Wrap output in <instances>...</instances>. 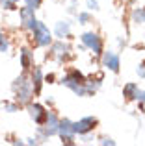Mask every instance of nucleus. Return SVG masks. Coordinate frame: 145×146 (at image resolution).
I'll list each match as a JSON object with an SVG mask.
<instances>
[{"label": "nucleus", "mask_w": 145, "mask_h": 146, "mask_svg": "<svg viewBox=\"0 0 145 146\" xmlns=\"http://www.w3.org/2000/svg\"><path fill=\"white\" fill-rule=\"evenodd\" d=\"M62 83L65 87H69L75 94H78V96H86L87 94V87H86V78H84L82 74H80L78 70H72L71 74H67L65 78L62 80Z\"/></svg>", "instance_id": "1"}, {"label": "nucleus", "mask_w": 145, "mask_h": 146, "mask_svg": "<svg viewBox=\"0 0 145 146\" xmlns=\"http://www.w3.org/2000/svg\"><path fill=\"white\" fill-rule=\"evenodd\" d=\"M13 93L17 94V102L19 104H26L30 102L34 94V87H32V82H26V76H19L13 83Z\"/></svg>", "instance_id": "2"}, {"label": "nucleus", "mask_w": 145, "mask_h": 146, "mask_svg": "<svg viewBox=\"0 0 145 146\" xmlns=\"http://www.w3.org/2000/svg\"><path fill=\"white\" fill-rule=\"evenodd\" d=\"M34 41H36L37 46H48V44H50V41H52L48 28L43 24V22H39V21H37L36 28H34Z\"/></svg>", "instance_id": "3"}, {"label": "nucleus", "mask_w": 145, "mask_h": 146, "mask_svg": "<svg viewBox=\"0 0 145 146\" xmlns=\"http://www.w3.org/2000/svg\"><path fill=\"white\" fill-rule=\"evenodd\" d=\"M58 117L54 113H47V118H45V126H39V133L45 137H50V135H56L58 133Z\"/></svg>", "instance_id": "4"}, {"label": "nucleus", "mask_w": 145, "mask_h": 146, "mask_svg": "<svg viewBox=\"0 0 145 146\" xmlns=\"http://www.w3.org/2000/svg\"><path fill=\"white\" fill-rule=\"evenodd\" d=\"M95 124H97V118L95 117H86V118H82V120H78V122H72V128H75V133L86 135V133H89L91 129L95 128Z\"/></svg>", "instance_id": "5"}, {"label": "nucleus", "mask_w": 145, "mask_h": 146, "mask_svg": "<svg viewBox=\"0 0 145 146\" xmlns=\"http://www.w3.org/2000/svg\"><path fill=\"white\" fill-rule=\"evenodd\" d=\"M34 11H36V9L30 7V6L21 7V11H19L21 21H22V26L28 28V30H34V28H36V24H37V19H36V15H34Z\"/></svg>", "instance_id": "6"}, {"label": "nucleus", "mask_w": 145, "mask_h": 146, "mask_svg": "<svg viewBox=\"0 0 145 146\" xmlns=\"http://www.w3.org/2000/svg\"><path fill=\"white\" fill-rule=\"evenodd\" d=\"M82 43L86 44L87 48H91L95 54H101L102 52V41H101V37H99L97 33H93V32L84 33V35H82Z\"/></svg>", "instance_id": "7"}, {"label": "nucleus", "mask_w": 145, "mask_h": 146, "mask_svg": "<svg viewBox=\"0 0 145 146\" xmlns=\"http://www.w3.org/2000/svg\"><path fill=\"white\" fill-rule=\"evenodd\" d=\"M58 135L62 137L65 143H71L72 139H75V128H72V122L67 120V118H63V120H60L58 124Z\"/></svg>", "instance_id": "8"}, {"label": "nucleus", "mask_w": 145, "mask_h": 146, "mask_svg": "<svg viewBox=\"0 0 145 146\" xmlns=\"http://www.w3.org/2000/svg\"><path fill=\"white\" fill-rule=\"evenodd\" d=\"M28 113H30V117H32L37 124H43L48 111H45V107L39 106V104H30L28 106Z\"/></svg>", "instance_id": "9"}, {"label": "nucleus", "mask_w": 145, "mask_h": 146, "mask_svg": "<svg viewBox=\"0 0 145 146\" xmlns=\"http://www.w3.org/2000/svg\"><path fill=\"white\" fill-rule=\"evenodd\" d=\"M102 63H104V67H108L112 72L119 70V56L113 54V52H104V56H102Z\"/></svg>", "instance_id": "10"}, {"label": "nucleus", "mask_w": 145, "mask_h": 146, "mask_svg": "<svg viewBox=\"0 0 145 146\" xmlns=\"http://www.w3.org/2000/svg\"><path fill=\"white\" fill-rule=\"evenodd\" d=\"M41 85H43V72H41L39 67L34 68V74H32V87H34V93H39Z\"/></svg>", "instance_id": "11"}, {"label": "nucleus", "mask_w": 145, "mask_h": 146, "mask_svg": "<svg viewBox=\"0 0 145 146\" xmlns=\"http://www.w3.org/2000/svg\"><path fill=\"white\" fill-rule=\"evenodd\" d=\"M56 37H60V39H63V37H69L71 33V24L67 21H60L58 24H56Z\"/></svg>", "instance_id": "12"}, {"label": "nucleus", "mask_w": 145, "mask_h": 146, "mask_svg": "<svg viewBox=\"0 0 145 146\" xmlns=\"http://www.w3.org/2000/svg\"><path fill=\"white\" fill-rule=\"evenodd\" d=\"M32 63H34V57H32V52H30V50H22L21 52V65L24 68H30L32 67Z\"/></svg>", "instance_id": "13"}, {"label": "nucleus", "mask_w": 145, "mask_h": 146, "mask_svg": "<svg viewBox=\"0 0 145 146\" xmlns=\"http://www.w3.org/2000/svg\"><path fill=\"white\" fill-rule=\"evenodd\" d=\"M136 91H138V85H136V83H128V85H125V89H123V94H125L127 98H134Z\"/></svg>", "instance_id": "14"}, {"label": "nucleus", "mask_w": 145, "mask_h": 146, "mask_svg": "<svg viewBox=\"0 0 145 146\" xmlns=\"http://www.w3.org/2000/svg\"><path fill=\"white\" fill-rule=\"evenodd\" d=\"M132 19H134L136 22H143L145 21V9H142V7H138V9H134V13H132Z\"/></svg>", "instance_id": "15"}, {"label": "nucleus", "mask_w": 145, "mask_h": 146, "mask_svg": "<svg viewBox=\"0 0 145 146\" xmlns=\"http://www.w3.org/2000/svg\"><path fill=\"white\" fill-rule=\"evenodd\" d=\"M52 50H54L58 56H62V54H65L67 50H69V46H67V44H63V43H56L54 46H52Z\"/></svg>", "instance_id": "16"}, {"label": "nucleus", "mask_w": 145, "mask_h": 146, "mask_svg": "<svg viewBox=\"0 0 145 146\" xmlns=\"http://www.w3.org/2000/svg\"><path fill=\"white\" fill-rule=\"evenodd\" d=\"M78 21H80V24H87V22L91 21V15L89 13H80L78 15Z\"/></svg>", "instance_id": "17"}, {"label": "nucleus", "mask_w": 145, "mask_h": 146, "mask_svg": "<svg viewBox=\"0 0 145 146\" xmlns=\"http://www.w3.org/2000/svg\"><path fill=\"white\" fill-rule=\"evenodd\" d=\"M0 6L6 7V9H13V7H15V2H13V0H0Z\"/></svg>", "instance_id": "18"}, {"label": "nucleus", "mask_w": 145, "mask_h": 146, "mask_svg": "<svg viewBox=\"0 0 145 146\" xmlns=\"http://www.w3.org/2000/svg\"><path fill=\"white\" fill-rule=\"evenodd\" d=\"M41 2H43V0H26V6H30V7H34V9H37V7L41 6Z\"/></svg>", "instance_id": "19"}, {"label": "nucleus", "mask_w": 145, "mask_h": 146, "mask_svg": "<svg viewBox=\"0 0 145 146\" xmlns=\"http://www.w3.org/2000/svg\"><path fill=\"white\" fill-rule=\"evenodd\" d=\"M4 109H6L7 113H13V111L19 109V106H17V104H4Z\"/></svg>", "instance_id": "20"}, {"label": "nucleus", "mask_w": 145, "mask_h": 146, "mask_svg": "<svg viewBox=\"0 0 145 146\" xmlns=\"http://www.w3.org/2000/svg\"><path fill=\"white\" fill-rule=\"evenodd\" d=\"M134 98L145 104V91H140V89H138V91H136V94H134Z\"/></svg>", "instance_id": "21"}, {"label": "nucleus", "mask_w": 145, "mask_h": 146, "mask_svg": "<svg viewBox=\"0 0 145 146\" xmlns=\"http://www.w3.org/2000/svg\"><path fill=\"white\" fill-rule=\"evenodd\" d=\"M138 76H140V78H145V63H142L138 67Z\"/></svg>", "instance_id": "22"}, {"label": "nucleus", "mask_w": 145, "mask_h": 146, "mask_svg": "<svg viewBox=\"0 0 145 146\" xmlns=\"http://www.w3.org/2000/svg\"><path fill=\"white\" fill-rule=\"evenodd\" d=\"M87 6H89L91 9H99V2L97 0H87Z\"/></svg>", "instance_id": "23"}, {"label": "nucleus", "mask_w": 145, "mask_h": 146, "mask_svg": "<svg viewBox=\"0 0 145 146\" xmlns=\"http://www.w3.org/2000/svg\"><path fill=\"white\" fill-rule=\"evenodd\" d=\"M101 144H110V146H113V144H115V143H113L112 139H108V137H104V139L101 141Z\"/></svg>", "instance_id": "24"}, {"label": "nucleus", "mask_w": 145, "mask_h": 146, "mask_svg": "<svg viewBox=\"0 0 145 146\" xmlns=\"http://www.w3.org/2000/svg\"><path fill=\"white\" fill-rule=\"evenodd\" d=\"M6 43V37H4V33H2V30H0V44H4Z\"/></svg>", "instance_id": "25"}, {"label": "nucleus", "mask_w": 145, "mask_h": 146, "mask_svg": "<svg viewBox=\"0 0 145 146\" xmlns=\"http://www.w3.org/2000/svg\"><path fill=\"white\" fill-rule=\"evenodd\" d=\"M13 2H15V4H17V2H19V0H13Z\"/></svg>", "instance_id": "26"}, {"label": "nucleus", "mask_w": 145, "mask_h": 146, "mask_svg": "<svg viewBox=\"0 0 145 146\" xmlns=\"http://www.w3.org/2000/svg\"><path fill=\"white\" fill-rule=\"evenodd\" d=\"M143 22H145V21H143Z\"/></svg>", "instance_id": "27"}]
</instances>
